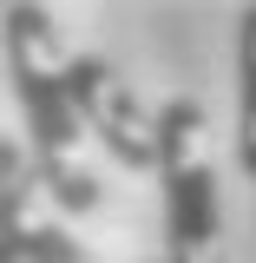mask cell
<instances>
[{
    "mask_svg": "<svg viewBox=\"0 0 256 263\" xmlns=\"http://www.w3.org/2000/svg\"><path fill=\"white\" fill-rule=\"evenodd\" d=\"M0 60L27 119V164L40 178V191L72 217H92L105 204L92 158H86V132L66 92V40L46 0H7L0 7Z\"/></svg>",
    "mask_w": 256,
    "mask_h": 263,
    "instance_id": "cell-1",
    "label": "cell"
},
{
    "mask_svg": "<svg viewBox=\"0 0 256 263\" xmlns=\"http://www.w3.org/2000/svg\"><path fill=\"white\" fill-rule=\"evenodd\" d=\"M158 197L164 257L158 263H224V184L210 158V119L191 92L158 105Z\"/></svg>",
    "mask_w": 256,
    "mask_h": 263,
    "instance_id": "cell-2",
    "label": "cell"
},
{
    "mask_svg": "<svg viewBox=\"0 0 256 263\" xmlns=\"http://www.w3.org/2000/svg\"><path fill=\"white\" fill-rule=\"evenodd\" d=\"M66 92L79 112V132L125 171H151L158 164V112L125 86L119 66H105L99 53H66Z\"/></svg>",
    "mask_w": 256,
    "mask_h": 263,
    "instance_id": "cell-3",
    "label": "cell"
},
{
    "mask_svg": "<svg viewBox=\"0 0 256 263\" xmlns=\"http://www.w3.org/2000/svg\"><path fill=\"white\" fill-rule=\"evenodd\" d=\"M40 197L46 191H40L33 171H20V178L0 184V237L20 250V263H105V257H92L60 217H46Z\"/></svg>",
    "mask_w": 256,
    "mask_h": 263,
    "instance_id": "cell-4",
    "label": "cell"
},
{
    "mask_svg": "<svg viewBox=\"0 0 256 263\" xmlns=\"http://www.w3.org/2000/svg\"><path fill=\"white\" fill-rule=\"evenodd\" d=\"M237 164L256 184V0L237 20Z\"/></svg>",
    "mask_w": 256,
    "mask_h": 263,
    "instance_id": "cell-5",
    "label": "cell"
},
{
    "mask_svg": "<svg viewBox=\"0 0 256 263\" xmlns=\"http://www.w3.org/2000/svg\"><path fill=\"white\" fill-rule=\"evenodd\" d=\"M20 171H33V164H27V145H13V138L0 132V184H7V178H20Z\"/></svg>",
    "mask_w": 256,
    "mask_h": 263,
    "instance_id": "cell-6",
    "label": "cell"
},
{
    "mask_svg": "<svg viewBox=\"0 0 256 263\" xmlns=\"http://www.w3.org/2000/svg\"><path fill=\"white\" fill-rule=\"evenodd\" d=\"M0 263H20V250H13V243H7V237H0Z\"/></svg>",
    "mask_w": 256,
    "mask_h": 263,
    "instance_id": "cell-7",
    "label": "cell"
},
{
    "mask_svg": "<svg viewBox=\"0 0 256 263\" xmlns=\"http://www.w3.org/2000/svg\"><path fill=\"white\" fill-rule=\"evenodd\" d=\"M0 7H7V0H0Z\"/></svg>",
    "mask_w": 256,
    "mask_h": 263,
    "instance_id": "cell-8",
    "label": "cell"
}]
</instances>
